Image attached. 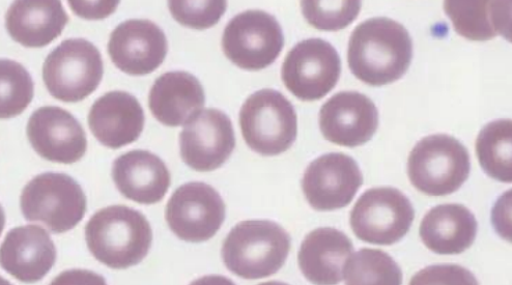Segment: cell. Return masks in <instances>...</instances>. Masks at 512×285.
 <instances>
[{"mask_svg": "<svg viewBox=\"0 0 512 285\" xmlns=\"http://www.w3.org/2000/svg\"><path fill=\"white\" fill-rule=\"evenodd\" d=\"M85 240L95 258L112 269H127L146 258L153 232L145 215L126 206L98 211L85 226Z\"/></svg>", "mask_w": 512, "mask_h": 285, "instance_id": "7a4b0ae2", "label": "cell"}, {"mask_svg": "<svg viewBox=\"0 0 512 285\" xmlns=\"http://www.w3.org/2000/svg\"><path fill=\"white\" fill-rule=\"evenodd\" d=\"M476 154L485 173L502 183L512 180V124L510 120L490 123L476 140Z\"/></svg>", "mask_w": 512, "mask_h": 285, "instance_id": "d4e9b609", "label": "cell"}, {"mask_svg": "<svg viewBox=\"0 0 512 285\" xmlns=\"http://www.w3.org/2000/svg\"><path fill=\"white\" fill-rule=\"evenodd\" d=\"M470 155L458 139L445 134L423 138L412 150L408 175L412 185L431 196L458 191L470 175Z\"/></svg>", "mask_w": 512, "mask_h": 285, "instance_id": "277c9868", "label": "cell"}, {"mask_svg": "<svg viewBox=\"0 0 512 285\" xmlns=\"http://www.w3.org/2000/svg\"><path fill=\"white\" fill-rule=\"evenodd\" d=\"M379 111L375 103L358 92H341L320 111V127L332 144L355 148L366 144L377 132Z\"/></svg>", "mask_w": 512, "mask_h": 285, "instance_id": "2e32d148", "label": "cell"}, {"mask_svg": "<svg viewBox=\"0 0 512 285\" xmlns=\"http://www.w3.org/2000/svg\"><path fill=\"white\" fill-rule=\"evenodd\" d=\"M341 74L336 49L322 39L298 43L284 60L281 76L284 85L302 101H317L328 95Z\"/></svg>", "mask_w": 512, "mask_h": 285, "instance_id": "30bf717a", "label": "cell"}, {"mask_svg": "<svg viewBox=\"0 0 512 285\" xmlns=\"http://www.w3.org/2000/svg\"><path fill=\"white\" fill-rule=\"evenodd\" d=\"M415 212L410 199L391 187L369 189L351 212V227L366 243L392 245L410 231Z\"/></svg>", "mask_w": 512, "mask_h": 285, "instance_id": "ba28073f", "label": "cell"}, {"mask_svg": "<svg viewBox=\"0 0 512 285\" xmlns=\"http://www.w3.org/2000/svg\"><path fill=\"white\" fill-rule=\"evenodd\" d=\"M167 39L161 28L150 20H128L112 32L108 53L121 71L142 76L153 73L165 60Z\"/></svg>", "mask_w": 512, "mask_h": 285, "instance_id": "9a60e30c", "label": "cell"}, {"mask_svg": "<svg viewBox=\"0 0 512 285\" xmlns=\"http://www.w3.org/2000/svg\"><path fill=\"white\" fill-rule=\"evenodd\" d=\"M56 261V248L43 227L26 225L13 228L2 246V266L24 283L43 279Z\"/></svg>", "mask_w": 512, "mask_h": 285, "instance_id": "ac0fdd59", "label": "cell"}, {"mask_svg": "<svg viewBox=\"0 0 512 285\" xmlns=\"http://www.w3.org/2000/svg\"><path fill=\"white\" fill-rule=\"evenodd\" d=\"M409 285H479L476 277L459 265L426 267L414 275Z\"/></svg>", "mask_w": 512, "mask_h": 285, "instance_id": "f546056e", "label": "cell"}, {"mask_svg": "<svg viewBox=\"0 0 512 285\" xmlns=\"http://www.w3.org/2000/svg\"><path fill=\"white\" fill-rule=\"evenodd\" d=\"M284 45L282 28L276 18L263 11H246L226 25L222 48L241 69L259 71L271 66Z\"/></svg>", "mask_w": 512, "mask_h": 285, "instance_id": "9c48e42d", "label": "cell"}, {"mask_svg": "<svg viewBox=\"0 0 512 285\" xmlns=\"http://www.w3.org/2000/svg\"><path fill=\"white\" fill-rule=\"evenodd\" d=\"M346 285H402L403 272L389 254L364 248L345 265Z\"/></svg>", "mask_w": 512, "mask_h": 285, "instance_id": "484cf974", "label": "cell"}, {"mask_svg": "<svg viewBox=\"0 0 512 285\" xmlns=\"http://www.w3.org/2000/svg\"><path fill=\"white\" fill-rule=\"evenodd\" d=\"M301 9L310 25L320 31L337 32L354 22L361 2H302Z\"/></svg>", "mask_w": 512, "mask_h": 285, "instance_id": "83f0119b", "label": "cell"}, {"mask_svg": "<svg viewBox=\"0 0 512 285\" xmlns=\"http://www.w3.org/2000/svg\"><path fill=\"white\" fill-rule=\"evenodd\" d=\"M412 57L413 42L407 28L392 19H368L351 35L349 67L359 80L372 87L402 78Z\"/></svg>", "mask_w": 512, "mask_h": 285, "instance_id": "6da1fadb", "label": "cell"}, {"mask_svg": "<svg viewBox=\"0 0 512 285\" xmlns=\"http://www.w3.org/2000/svg\"><path fill=\"white\" fill-rule=\"evenodd\" d=\"M190 285H236L231 279L223 276H205L194 280Z\"/></svg>", "mask_w": 512, "mask_h": 285, "instance_id": "d6a6232c", "label": "cell"}, {"mask_svg": "<svg viewBox=\"0 0 512 285\" xmlns=\"http://www.w3.org/2000/svg\"><path fill=\"white\" fill-rule=\"evenodd\" d=\"M34 98V81L19 63L2 61V119L21 114Z\"/></svg>", "mask_w": 512, "mask_h": 285, "instance_id": "4316f807", "label": "cell"}, {"mask_svg": "<svg viewBox=\"0 0 512 285\" xmlns=\"http://www.w3.org/2000/svg\"><path fill=\"white\" fill-rule=\"evenodd\" d=\"M236 148L232 121L218 109H206L185 126L180 134L183 161L197 171H212L231 157Z\"/></svg>", "mask_w": 512, "mask_h": 285, "instance_id": "4fadbf2b", "label": "cell"}, {"mask_svg": "<svg viewBox=\"0 0 512 285\" xmlns=\"http://www.w3.org/2000/svg\"><path fill=\"white\" fill-rule=\"evenodd\" d=\"M89 126L103 146L117 150L140 137L145 127V112L131 94L110 92L92 106Z\"/></svg>", "mask_w": 512, "mask_h": 285, "instance_id": "e0dca14e", "label": "cell"}, {"mask_svg": "<svg viewBox=\"0 0 512 285\" xmlns=\"http://www.w3.org/2000/svg\"><path fill=\"white\" fill-rule=\"evenodd\" d=\"M104 66L99 49L84 39H69L51 51L43 66L49 93L60 101L77 103L94 93Z\"/></svg>", "mask_w": 512, "mask_h": 285, "instance_id": "52a82bcc", "label": "cell"}, {"mask_svg": "<svg viewBox=\"0 0 512 285\" xmlns=\"http://www.w3.org/2000/svg\"><path fill=\"white\" fill-rule=\"evenodd\" d=\"M240 126L248 147L263 156L287 152L298 133V118L293 104L275 90L251 95L240 111Z\"/></svg>", "mask_w": 512, "mask_h": 285, "instance_id": "5b68a950", "label": "cell"}, {"mask_svg": "<svg viewBox=\"0 0 512 285\" xmlns=\"http://www.w3.org/2000/svg\"><path fill=\"white\" fill-rule=\"evenodd\" d=\"M120 2H69L72 11L85 19H104L115 12Z\"/></svg>", "mask_w": 512, "mask_h": 285, "instance_id": "4dcf8cb0", "label": "cell"}, {"mask_svg": "<svg viewBox=\"0 0 512 285\" xmlns=\"http://www.w3.org/2000/svg\"><path fill=\"white\" fill-rule=\"evenodd\" d=\"M362 184L361 170L352 157L330 153L308 165L302 189L312 208L334 211L350 205Z\"/></svg>", "mask_w": 512, "mask_h": 285, "instance_id": "7c38bea8", "label": "cell"}, {"mask_svg": "<svg viewBox=\"0 0 512 285\" xmlns=\"http://www.w3.org/2000/svg\"><path fill=\"white\" fill-rule=\"evenodd\" d=\"M354 250L351 239L335 228L322 227L302 242L298 260L308 281L315 285H336L344 279L345 265Z\"/></svg>", "mask_w": 512, "mask_h": 285, "instance_id": "ffe728a7", "label": "cell"}, {"mask_svg": "<svg viewBox=\"0 0 512 285\" xmlns=\"http://www.w3.org/2000/svg\"><path fill=\"white\" fill-rule=\"evenodd\" d=\"M168 8L173 17L182 25L207 30L217 24L224 15L227 3L218 2H169Z\"/></svg>", "mask_w": 512, "mask_h": 285, "instance_id": "f1b7e54d", "label": "cell"}, {"mask_svg": "<svg viewBox=\"0 0 512 285\" xmlns=\"http://www.w3.org/2000/svg\"><path fill=\"white\" fill-rule=\"evenodd\" d=\"M510 3L488 0H448L444 9L454 30L471 41H488L510 31Z\"/></svg>", "mask_w": 512, "mask_h": 285, "instance_id": "cb8c5ba5", "label": "cell"}, {"mask_svg": "<svg viewBox=\"0 0 512 285\" xmlns=\"http://www.w3.org/2000/svg\"><path fill=\"white\" fill-rule=\"evenodd\" d=\"M225 219V205L210 185L192 182L178 188L166 207L167 224L181 240L201 243L212 239Z\"/></svg>", "mask_w": 512, "mask_h": 285, "instance_id": "8fae6325", "label": "cell"}, {"mask_svg": "<svg viewBox=\"0 0 512 285\" xmlns=\"http://www.w3.org/2000/svg\"><path fill=\"white\" fill-rule=\"evenodd\" d=\"M112 178L124 196L142 205L161 202L172 181L165 163L141 150L128 152L113 162Z\"/></svg>", "mask_w": 512, "mask_h": 285, "instance_id": "d6986e66", "label": "cell"}, {"mask_svg": "<svg viewBox=\"0 0 512 285\" xmlns=\"http://www.w3.org/2000/svg\"><path fill=\"white\" fill-rule=\"evenodd\" d=\"M34 150L44 159L63 164L79 161L87 152V134L70 112L55 106L33 113L26 129Z\"/></svg>", "mask_w": 512, "mask_h": 285, "instance_id": "5bb4252c", "label": "cell"}, {"mask_svg": "<svg viewBox=\"0 0 512 285\" xmlns=\"http://www.w3.org/2000/svg\"><path fill=\"white\" fill-rule=\"evenodd\" d=\"M419 234L426 247L438 254H460L472 246L477 221L463 205H441L424 216Z\"/></svg>", "mask_w": 512, "mask_h": 285, "instance_id": "603a6c76", "label": "cell"}, {"mask_svg": "<svg viewBox=\"0 0 512 285\" xmlns=\"http://www.w3.org/2000/svg\"><path fill=\"white\" fill-rule=\"evenodd\" d=\"M50 285H107V283L95 272L75 269L61 273Z\"/></svg>", "mask_w": 512, "mask_h": 285, "instance_id": "1f68e13d", "label": "cell"}, {"mask_svg": "<svg viewBox=\"0 0 512 285\" xmlns=\"http://www.w3.org/2000/svg\"><path fill=\"white\" fill-rule=\"evenodd\" d=\"M259 285H289L288 283L279 282V281H269L265 283H261Z\"/></svg>", "mask_w": 512, "mask_h": 285, "instance_id": "836d02e7", "label": "cell"}, {"mask_svg": "<svg viewBox=\"0 0 512 285\" xmlns=\"http://www.w3.org/2000/svg\"><path fill=\"white\" fill-rule=\"evenodd\" d=\"M20 207L27 221L43 223L53 234H64L87 213V197L70 176L45 173L24 187Z\"/></svg>", "mask_w": 512, "mask_h": 285, "instance_id": "8992f818", "label": "cell"}, {"mask_svg": "<svg viewBox=\"0 0 512 285\" xmlns=\"http://www.w3.org/2000/svg\"><path fill=\"white\" fill-rule=\"evenodd\" d=\"M69 21L58 0H19L6 16L10 36L28 48H41L58 39Z\"/></svg>", "mask_w": 512, "mask_h": 285, "instance_id": "7402d4cb", "label": "cell"}, {"mask_svg": "<svg viewBox=\"0 0 512 285\" xmlns=\"http://www.w3.org/2000/svg\"><path fill=\"white\" fill-rule=\"evenodd\" d=\"M291 250V237L269 220L238 223L222 247L227 269L244 279H261L276 274L286 263Z\"/></svg>", "mask_w": 512, "mask_h": 285, "instance_id": "3957f363", "label": "cell"}, {"mask_svg": "<svg viewBox=\"0 0 512 285\" xmlns=\"http://www.w3.org/2000/svg\"><path fill=\"white\" fill-rule=\"evenodd\" d=\"M203 85L187 72H168L154 83L149 96L153 116L163 125L188 124L205 105Z\"/></svg>", "mask_w": 512, "mask_h": 285, "instance_id": "44dd1931", "label": "cell"}]
</instances>
